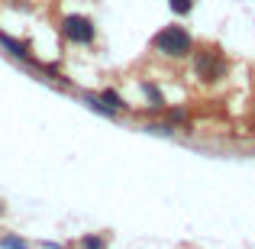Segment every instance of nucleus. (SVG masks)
Here are the masks:
<instances>
[{
    "instance_id": "obj_1",
    "label": "nucleus",
    "mask_w": 255,
    "mask_h": 249,
    "mask_svg": "<svg viewBox=\"0 0 255 249\" xmlns=\"http://www.w3.org/2000/svg\"><path fill=\"white\" fill-rule=\"evenodd\" d=\"M152 45H155L158 52H165V55L184 58V55H191V49H194V39H191V32H187L184 26H165L162 32H155Z\"/></svg>"
},
{
    "instance_id": "obj_2",
    "label": "nucleus",
    "mask_w": 255,
    "mask_h": 249,
    "mask_svg": "<svg viewBox=\"0 0 255 249\" xmlns=\"http://www.w3.org/2000/svg\"><path fill=\"white\" fill-rule=\"evenodd\" d=\"M65 36L78 45H87L94 39V23L87 16H68L65 19Z\"/></svg>"
},
{
    "instance_id": "obj_3",
    "label": "nucleus",
    "mask_w": 255,
    "mask_h": 249,
    "mask_svg": "<svg viewBox=\"0 0 255 249\" xmlns=\"http://www.w3.org/2000/svg\"><path fill=\"white\" fill-rule=\"evenodd\" d=\"M223 68H226V62L217 52H200L197 55V75L207 78V81H217V78L223 75Z\"/></svg>"
},
{
    "instance_id": "obj_4",
    "label": "nucleus",
    "mask_w": 255,
    "mask_h": 249,
    "mask_svg": "<svg viewBox=\"0 0 255 249\" xmlns=\"http://www.w3.org/2000/svg\"><path fill=\"white\" fill-rule=\"evenodd\" d=\"M0 42H3L6 49L13 52V55H19V58H29V52H26V45H23V42H16V39H10V36H0Z\"/></svg>"
},
{
    "instance_id": "obj_5",
    "label": "nucleus",
    "mask_w": 255,
    "mask_h": 249,
    "mask_svg": "<svg viewBox=\"0 0 255 249\" xmlns=\"http://www.w3.org/2000/svg\"><path fill=\"white\" fill-rule=\"evenodd\" d=\"M100 104H107L110 110H120V107H123V100H120L117 91H104V94H100Z\"/></svg>"
},
{
    "instance_id": "obj_6",
    "label": "nucleus",
    "mask_w": 255,
    "mask_h": 249,
    "mask_svg": "<svg viewBox=\"0 0 255 249\" xmlns=\"http://www.w3.org/2000/svg\"><path fill=\"white\" fill-rule=\"evenodd\" d=\"M168 3H171V10L178 13V16H184V13L194 10V0H168Z\"/></svg>"
},
{
    "instance_id": "obj_7",
    "label": "nucleus",
    "mask_w": 255,
    "mask_h": 249,
    "mask_svg": "<svg viewBox=\"0 0 255 249\" xmlns=\"http://www.w3.org/2000/svg\"><path fill=\"white\" fill-rule=\"evenodd\" d=\"M0 246H3V249H26V243H23V240H16V237H3V240H0Z\"/></svg>"
},
{
    "instance_id": "obj_8",
    "label": "nucleus",
    "mask_w": 255,
    "mask_h": 249,
    "mask_svg": "<svg viewBox=\"0 0 255 249\" xmlns=\"http://www.w3.org/2000/svg\"><path fill=\"white\" fill-rule=\"evenodd\" d=\"M81 249H104V240H97V237H84V240H81Z\"/></svg>"
},
{
    "instance_id": "obj_9",
    "label": "nucleus",
    "mask_w": 255,
    "mask_h": 249,
    "mask_svg": "<svg viewBox=\"0 0 255 249\" xmlns=\"http://www.w3.org/2000/svg\"><path fill=\"white\" fill-rule=\"evenodd\" d=\"M145 94H149V97L155 100L152 107H162V94H158V87H155V84H145Z\"/></svg>"
},
{
    "instance_id": "obj_10",
    "label": "nucleus",
    "mask_w": 255,
    "mask_h": 249,
    "mask_svg": "<svg viewBox=\"0 0 255 249\" xmlns=\"http://www.w3.org/2000/svg\"><path fill=\"white\" fill-rule=\"evenodd\" d=\"M0 214H3V207H0Z\"/></svg>"
}]
</instances>
